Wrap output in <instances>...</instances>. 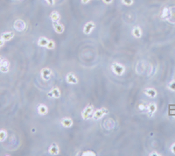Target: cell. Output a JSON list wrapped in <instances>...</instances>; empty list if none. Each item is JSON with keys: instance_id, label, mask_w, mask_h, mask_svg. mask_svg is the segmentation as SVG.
<instances>
[{"instance_id": "obj_25", "label": "cell", "mask_w": 175, "mask_h": 156, "mask_svg": "<svg viewBox=\"0 0 175 156\" xmlns=\"http://www.w3.org/2000/svg\"><path fill=\"white\" fill-rule=\"evenodd\" d=\"M82 155H83V156H95L96 154H95V153L92 152V151H88V152H84Z\"/></svg>"}, {"instance_id": "obj_7", "label": "cell", "mask_w": 175, "mask_h": 156, "mask_svg": "<svg viewBox=\"0 0 175 156\" xmlns=\"http://www.w3.org/2000/svg\"><path fill=\"white\" fill-rule=\"evenodd\" d=\"M51 75H52V70L48 68H42L41 70V76L42 78L45 80V81H48L51 77Z\"/></svg>"}, {"instance_id": "obj_24", "label": "cell", "mask_w": 175, "mask_h": 156, "mask_svg": "<svg viewBox=\"0 0 175 156\" xmlns=\"http://www.w3.org/2000/svg\"><path fill=\"white\" fill-rule=\"evenodd\" d=\"M122 2L125 5H131L133 4V0H122Z\"/></svg>"}, {"instance_id": "obj_10", "label": "cell", "mask_w": 175, "mask_h": 156, "mask_svg": "<svg viewBox=\"0 0 175 156\" xmlns=\"http://www.w3.org/2000/svg\"><path fill=\"white\" fill-rule=\"evenodd\" d=\"M61 123L65 127H70V126H72V125H73V120L71 118H64L61 119Z\"/></svg>"}, {"instance_id": "obj_16", "label": "cell", "mask_w": 175, "mask_h": 156, "mask_svg": "<svg viewBox=\"0 0 175 156\" xmlns=\"http://www.w3.org/2000/svg\"><path fill=\"white\" fill-rule=\"evenodd\" d=\"M144 92H145L148 97H155L157 96V91H156V90H154L153 88L145 89Z\"/></svg>"}, {"instance_id": "obj_31", "label": "cell", "mask_w": 175, "mask_h": 156, "mask_svg": "<svg viewBox=\"0 0 175 156\" xmlns=\"http://www.w3.org/2000/svg\"><path fill=\"white\" fill-rule=\"evenodd\" d=\"M5 44V41H3L2 39H0V47H2Z\"/></svg>"}, {"instance_id": "obj_8", "label": "cell", "mask_w": 175, "mask_h": 156, "mask_svg": "<svg viewBox=\"0 0 175 156\" xmlns=\"http://www.w3.org/2000/svg\"><path fill=\"white\" fill-rule=\"evenodd\" d=\"M14 37V32H5L1 35V39L5 41H9Z\"/></svg>"}, {"instance_id": "obj_18", "label": "cell", "mask_w": 175, "mask_h": 156, "mask_svg": "<svg viewBox=\"0 0 175 156\" xmlns=\"http://www.w3.org/2000/svg\"><path fill=\"white\" fill-rule=\"evenodd\" d=\"M48 111V109L46 105H40L38 106V112L40 115H46Z\"/></svg>"}, {"instance_id": "obj_29", "label": "cell", "mask_w": 175, "mask_h": 156, "mask_svg": "<svg viewBox=\"0 0 175 156\" xmlns=\"http://www.w3.org/2000/svg\"><path fill=\"white\" fill-rule=\"evenodd\" d=\"M112 1L113 0H103V2L105 4H110V3H112Z\"/></svg>"}, {"instance_id": "obj_22", "label": "cell", "mask_w": 175, "mask_h": 156, "mask_svg": "<svg viewBox=\"0 0 175 156\" xmlns=\"http://www.w3.org/2000/svg\"><path fill=\"white\" fill-rule=\"evenodd\" d=\"M168 89H169L170 90L175 92V81H174V80H172V81H171V82H169V84H168Z\"/></svg>"}, {"instance_id": "obj_30", "label": "cell", "mask_w": 175, "mask_h": 156, "mask_svg": "<svg viewBox=\"0 0 175 156\" xmlns=\"http://www.w3.org/2000/svg\"><path fill=\"white\" fill-rule=\"evenodd\" d=\"M150 155H151V156H152V155H157V156H159V155H160V154H159V153H156V152H153V153H151Z\"/></svg>"}, {"instance_id": "obj_12", "label": "cell", "mask_w": 175, "mask_h": 156, "mask_svg": "<svg viewBox=\"0 0 175 156\" xmlns=\"http://www.w3.org/2000/svg\"><path fill=\"white\" fill-rule=\"evenodd\" d=\"M49 153H51L52 155H57L59 153V147L55 144L52 143L49 148Z\"/></svg>"}, {"instance_id": "obj_1", "label": "cell", "mask_w": 175, "mask_h": 156, "mask_svg": "<svg viewBox=\"0 0 175 156\" xmlns=\"http://www.w3.org/2000/svg\"><path fill=\"white\" fill-rule=\"evenodd\" d=\"M111 69H112V71L117 76H122L125 71V67L121 64H119V63H116V62H115L111 65Z\"/></svg>"}, {"instance_id": "obj_6", "label": "cell", "mask_w": 175, "mask_h": 156, "mask_svg": "<svg viewBox=\"0 0 175 156\" xmlns=\"http://www.w3.org/2000/svg\"><path fill=\"white\" fill-rule=\"evenodd\" d=\"M66 80H67V82H68L70 84H77L78 83V79L75 76V74H73V73H68L67 75Z\"/></svg>"}, {"instance_id": "obj_17", "label": "cell", "mask_w": 175, "mask_h": 156, "mask_svg": "<svg viewBox=\"0 0 175 156\" xmlns=\"http://www.w3.org/2000/svg\"><path fill=\"white\" fill-rule=\"evenodd\" d=\"M51 20H52V22H59V20H60V19H61V16H60V14H59V12L58 11H52V13H51Z\"/></svg>"}, {"instance_id": "obj_28", "label": "cell", "mask_w": 175, "mask_h": 156, "mask_svg": "<svg viewBox=\"0 0 175 156\" xmlns=\"http://www.w3.org/2000/svg\"><path fill=\"white\" fill-rule=\"evenodd\" d=\"M46 1L49 5H55V0H46Z\"/></svg>"}, {"instance_id": "obj_19", "label": "cell", "mask_w": 175, "mask_h": 156, "mask_svg": "<svg viewBox=\"0 0 175 156\" xmlns=\"http://www.w3.org/2000/svg\"><path fill=\"white\" fill-rule=\"evenodd\" d=\"M170 16V9L168 7H166L163 9V11H162V14H161V18L163 20H167Z\"/></svg>"}, {"instance_id": "obj_13", "label": "cell", "mask_w": 175, "mask_h": 156, "mask_svg": "<svg viewBox=\"0 0 175 156\" xmlns=\"http://www.w3.org/2000/svg\"><path fill=\"white\" fill-rule=\"evenodd\" d=\"M156 111H157V105H155V103H151L147 106V111H148L150 117H151L156 112Z\"/></svg>"}, {"instance_id": "obj_23", "label": "cell", "mask_w": 175, "mask_h": 156, "mask_svg": "<svg viewBox=\"0 0 175 156\" xmlns=\"http://www.w3.org/2000/svg\"><path fill=\"white\" fill-rule=\"evenodd\" d=\"M55 47V41H49L48 43H47V45H46V47H47L48 49H54Z\"/></svg>"}, {"instance_id": "obj_11", "label": "cell", "mask_w": 175, "mask_h": 156, "mask_svg": "<svg viewBox=\"0 0 175 156\" xmlns=\"http://www.w3.org/2000/svg\"><path fill=\"white\" fill-rule=\"evenodd\" d=\"M47 95H48V97H51L58 98L61 97V92H60V90L58 88H54Z\"/></svg>"}, {"instance_id": "obj_2", "label": "cell", "mask_w": 175, "mask_h": 156, "mask_svg": "<svg viewBox=\"0 0 175 156\" xmlns=\"http://www.w3.org/2000/svg\"><path fill=\"white\" fill-rule=\"evenodd\" d=\"M13 27L16 31L18 32H23L26 27V24L24 20H17L15 22H14V25H13Z\"/></svg>"}, {"instance_id": "obj_4", "label": "cell", "mask_w": 175, "mask_h": 156, "mask_svg": "<svg viewBox=\"0 0 175 156\" xmlns=\"http://www.w3.org/2000/svg\"><path fill=\"white\" fill-rule=\"evenodd\" d=\"M108 113V110L107 109H105V108H102V109H99L97 111H96L92 116V118L95 119V120H97L103 117V115L105 114H107Z\"/></svg>"}, {"instance_id": "obj_33", "label": "cell", "mask_w": 175, "mask_h": 156, "mask_svg": "<svg viewBox=\"0 0 175 156\" xmlns=\"http://www.w3.org/2000/svg\"><path fill=\"white\" fill-rule=\"evenodd\" d=\"M3 61H4V59H3L2 57H0V66H1V65H2Z\"/></svg>"}, {"instance_id": "obj_15", "label": "cell", "mask_w": 175, "mask_h": 156, "mask_svg": "<svg viewBox=\"0 0 175 156\" xmlns=\"http://www.w3.org/2000/svg\"><path fill=\"white\" fill-rule=\"evenodd\" d=\"M132 34H133V36L139 39V38H141L142 36V31H141V28L138 27V26H136L133 28L132 30Z\"/></svg>"}, {"instance_id": "obj_3", "label": "cell", "mask_w": 175, "mask_h": 156, "mask_svg": "<svg viewBox=\"0 0 175 156\" xmlns=\"http://www.w3.org/2000/svg\"><path fill=\"white\" fill-rule=\"evenodd\" d=\"M81 116L84 119H89L90 118H92L93 116V106L88 105L82 111Z\"/></svg>"}, {"instance_id": "obj_5", "label": "cell", "mask_w": 175, "mask_h": 156, "mask_svg": "<svg viewBox=\"0 0 175 156\" xmlns=\"http://www.w3.org/2000/svg\"><path fill=\"white\" fill-rule=\"evenodd\" d=\"M95 26H96V25H95L94 22H92V21L88 22V23L84 26L83 32H84L85 34H90V33L92 32V30L95 28Z\"/></svg>"}, {"instance_id": "obj_26", "label": "cell", "mask_w": 175, "mask_h": 156, "mask_svg": "<svg viewBox=\"0 0 175 156\" xmlns=\"http://www.w3.org/2000/svg\"><path fill=\"white\" fill-rule=\"evenodd\" d=\"M138 109H139L140 111H145V110H147V107H146L145 105H143V103H141V105H139Z\"/></svg>"}, {"instance_id": "obj_14", "label": "cell", "mask_w": 175, "mask_h": 156, "mask_svg": "<svg viewBox=\"0 0 175 156\" xmlns=\"http://www.w3.org/2000/svg\"><path fill=\"white\" fill-rule=\"evenodd\" d=\"M9 66H10V63L7 61L4 60L2 65L0 66V71L2 73H7L9 71Z\"/></svg>"}, {"instance_id": "obj_21", "label": "cell", "mask_w": 175, "mask_h": 156, "mask_svg": "<svg viewBox=\"0 0 175 156\" xmlns=\"http://www.w3.org/2000/svg\"><path fill=\"white\" fill-rule=\"evenodd\" d=\"M7 138V132L5 130H0V141L3 142L6 140Z\"/></svg>"}, {"instance_id": "obj_9", "label": "cell", "mask_w": 175, "mask_h": 156, "mask_svg": "<svg viewBox=\"0 0 175 156\" xmlns=\"http://www.w3.org/2000/svg\"><path fill=\"white\" fill-rule=\"evenodd\" d=\"M54 29L57 33H62L64 32V26L61 24L60 22H54Z\"/></svg>"}, {"instance_id": "obj_32", "label": "cell", "mask_w": 175, "mask_h": 156, "mask_svg": "<svg viewBox=\"0 0 175 156\" xmlns=\"http://www.w3.org/2000/svg\"><path fill=\"white\" fill-rule=\"evenodd\" d=\"M90 1V0H81L82 4H87V3H89Z\"/></svg>"}, {"instance_id": "obj_20", "label": "cell", "mask_w": 175, "mask_h": 156, "mask_svg": "<svg viewBox=\"0 0 175 156\" xmlns=\"http://www.w3.org/2000/svg\"><path fill=\"white\" fill-rule=\"evenodd\" d=\"M48 40L46 38H44V37H40L38 41V45L40 46V47H46L47 43H48Z\"/></svg>"}, {"instance_id": "obj_27", "label": "cell", "mask_w": 175, "mask_h": 156, "mask_svg": "<svg viewBox=\"0 0 175 156\" xmlns=\"http://www.w3.org/2000/svg\"><path fill=\"white\" fill-rule=\"evenodd\" d=\"M171 152H172V153H175V143L172 145V147H171Z\"/></svg>"}]
</instances>
